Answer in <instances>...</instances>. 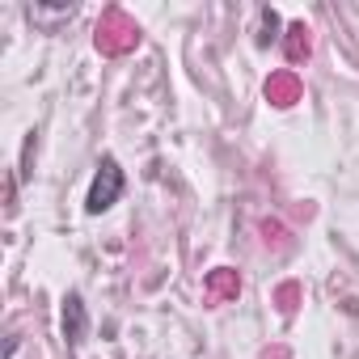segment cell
<instances>
[{
    "label": "cell",
    "instance_id": "cell-1",
    "mask_svg": "<svg viewBox=\"0 0 359 359\" xmlns=\"http://www.w3.org/2000/svg\"><path fill=\"white\" fill-rule=\"evenodd\" d=\"M118 195H123V169H118V161H114V156H106V161L97 165V177H93L89 199H85L89 216H102L106 208H114V203H118Z\"/></svg>",
    "mask_w": 359,
    "mask_h": 359
},
{
    "label": "cell",
    "instance_id": "cell-4",
    "mask_svg": "<svg viewBox=\"0 0 359 359\" xmlns=\"http://www.w3.org/2000/svg\"><path fill=\"white\" fill-rule=\"evenodd\" d=\"M275 30H279V18H275L271 9H262V34H258V43H262V47H266V43H275V39H279Z\"/></svg>",
    "mask_w": 359,
    "mask_h": 359
},
{
    "label": "cell",
    "instance_id": "cell-3",
    "mask_svg": "<svg viewBox=\"0 0 359 359\" xmlns=\"http://www.w3.org/2000/svg\"><path fill=\"white\" fill-rule=\"evenodd\" d=\"M266 97H271L275 106H287V102L296 97V81H292V76H275V81L266 85Z\"/></svg>",
    "mask_w": 359,
    "mask_h": 359
},
{
    "label": "cell",
    "instance_id": "cell-5",
    "mask_svg": "<svg viewBox=\"0 0 359 359\" xmlns=\"http://www.w3.org/2000/svg\"><path fill=\"white\" fill-rule=\"evenodd\" d=\"M309 55V26H292V60Z\"/></svg>",
    "mask_w": 359,
    "mask_h": 359
},
{
    "label": "cell",
    "instance_id": "cell-2",
    "mask_svg": "<svg viewBox=\"0 0 359 359\" xmlns=\"http://www.w3.org/2000/svg\"><path fill=\"white\" fill-rule=\"evenodd\" d=\"M85 325H89V317H85V300H81L76 292H68V296H64V338L76 346V342L85 338Z\"/></svg>",
    "mask_w": 359,
    "mask_h": 359
},
{
    "label": "cell",
    "instance_id": "cell-6",
    "mask_svg": "<svg viewBox=\"0 0 359 359\" xmlns=\"http://www.w3.org/2000/svg\"><path fill=\"white\" fill-rule=\"evenodd\" d=\"M212 292H216V296H220V292H237V283H233V279H216Z\"/></svg>",
    "mask_w": 359,
    "mask_h": 359
}]
</instances>
